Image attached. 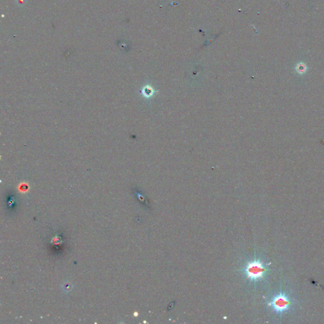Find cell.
<instances>
[{
  "label": "cell",
  "instance_id": "1",
  "mask_svg": "<svg viewBox=\"0 0 324 324\" xmlns=\"http://www.w3.org/2000/svg\"><path fill=\"white\" fill-rule=\"evenodd\" d=\"M296 305V300L288 289L281 288L272 296L268 302V306L272 311L279 316L288 313Z\"/></svg>",
  "mask_w": 324,
  "mask_h": 324
},
{
  "label": "cell",
  "instance_id": "2",
  "mask_svg": "<svg viewBox=\"0 0 324 324\" xmlns=\"http://www.w3.org/2000/svg\"><path fill=\"white\" fill-rule=\"evenodd\" d=\"M269 271L268 264L258 258L248 261L246 268L244 269L246 278L254 282L265 279Z\"/></svg>",
  "mask_w": 324,
  "mask_h": 324
}]
</instances>
